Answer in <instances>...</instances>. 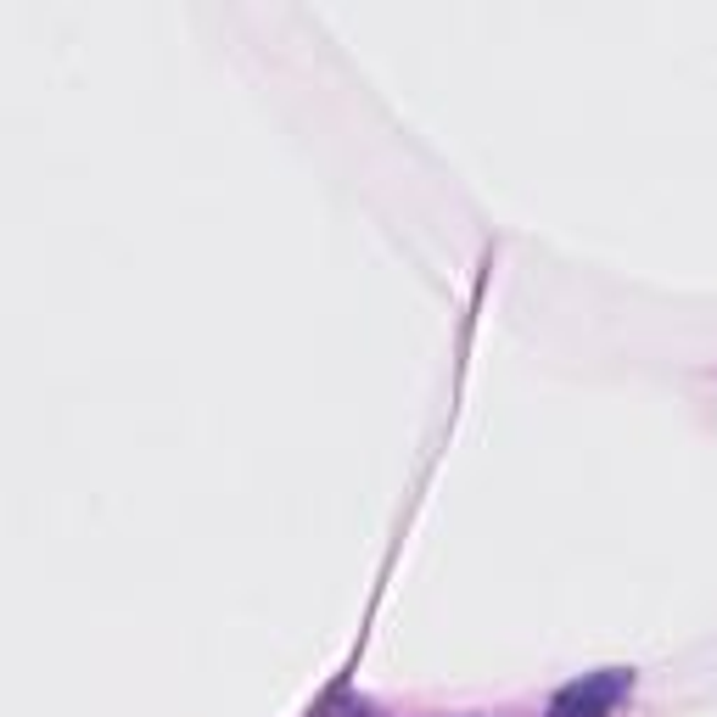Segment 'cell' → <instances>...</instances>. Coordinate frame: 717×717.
I'll use <instances>...</instances> for the list:
<instances>
[{"label":"cell","instance_id":"1","mask_svg":"<svg viewBox=\"0 0 717 717\" xmlns=\"http://www.w3.org/2000/svg\"><path fill=\"white\" fill-rule=\"evenodd\" d=\"M611 695H616V678H594L589 689H583V684H572V689L561 695V706H555V717H561V711H572V706H578L583 717H594V711H600V706H605Z\"/></svg>","mask_w":717,"mask_h":717}]
</instances>
